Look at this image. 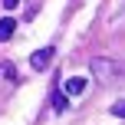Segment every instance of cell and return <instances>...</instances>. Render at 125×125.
Listing matches in <instances>:
<instances>
[{
  "label": "cell",
  "mask_w": 125,
  "mask_h": 125,
  "mask_svg": "<svg viewBox=\"0 0 125 125\" xmlns=\"http://www.w3.org/2000/svg\"><path fill=\"white\" fill-rule=\"evenodd\" d=\"M122 69L119 62H112V59H92V73H95V79H102V82H115V79H122Z\"/></svg>",
  "instance_id": "cell-1"
},
{
  "label": "cell",
  "mask_w": 125,
  "mask_h": 125,
  "mask_svg": "<svg viewBox=\"0 0 125 125\" xmlns=\"http://www.w3.org/2000/svg\"><path fill=\"white\" fill-rule=\"evenodd\" d=\"M50 59H53V46H43V50H36V53L30 56V66H33V69H46Z\"/></svg>",
  "instance_id": "cell-2"
},
{
  "label": "cell",
  "mask_w": 125,
  "mask_h": 125,
  "mask_svg": "<svg viewBox=\"0 0 125 125\" xmlns=\"http://www.w3.org/2000/svg\"><path fill=\"white\" fill-rule=\"evenodd\" d=\"M86 86H89L86 76H73V79H66V95H82Z\"/></svg>",
  "instance_id": "cell-3"
},
{
  "label": "cell",
  "mask_w": 125,
  "mask_h": 125,
  "mask_svg": "<svg viewBox=\"0 0 125 125\" xmlns=\"http://www.w3.org/2000/svg\"><path fill=\"white\" fill-rule=\"evenodd\" d=\"M13 30H17V20H13V17H3V20H0V43H7V40L13 36Z\"/></svg>",
  "instance_id": "cell-4"
},
{
  "label": "cell",
  "mask_w": 125,
  "mask_h": 125,
  "mask_svg": "<svg viewBox=\"0 0 125 125\" xmlns=\"http://www.w3.org/2000/svg\"><path fill=\"white\" fill-rule=\"evenodd\" d=\"M53 109H56V112H62V109H66V99H62V92H59V89L53 92Z\"/></svg>",
  "instance_id": "cell-5"
},
{
  "label": "cell",
  "mask_w": 125,
  "mask_h": 125,
  "mask_svg": "<svg viewBox=\"0 0 125 125\" xmlns=\"http://www.w3.org/2000/svg\"><path fill=\"white\" fill-rule=\"evenodd\" d=\"M112 115H115V119H125V102H115V105H112Z\"/></svg>",
  "instance_id": "cell-6"
},
{
  "label": "cell",
  "mask_w": 125,
  "mask_h": 125,
  "mask_svg": "<svg viewBox=\"0 0 125 125\" xmlns=\"http://www.w3.org/2000/svg\"><path fill=\"white\" fill-rule=\"evenodd\" d=\"M3 3H7V10H13V7L20 3V0H3Z\"/></svg>",
  "instance_id": "cell-7"
}]
</instances>
